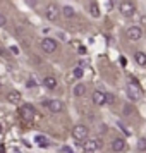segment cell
<instances>
[{
  "instance_id": "24",
  "label": "cell",
  "mask_w": 146,
  "mask_h": 153,
  "mask_svg": "<svg viewBox=\"0 0 146 153\" xmlns=\"http://www.w3.org/2000/svg\"><path fill=\"white\" fill-rule=\"evenodd\" d=\"M120 64H122V65H125V64H127V60H125L124 57H120Z\"/></svg>"
},
{
  "instance_id": "5",
  "label": "cell",
  "mask_w": 146,
  "mask_h": 153,
  "mask_svg": "<svg viewBox=\"0 0 146 153\" xmlns=\"http://www.w3.org/2000/svg\"><path fill=\"white\" fill-rule=\"evenodd\" d=\"M98 148H102V141L100 139H88V141H84V145H83L84 153H95Z\"/></svg>"
},
{
  "instance_id": "19",
  "label": "cell",
  "mask_w": 146,
  "mask_h": 153,
  "mask_svg": "<svg viewBox=\"0 0 146 153\" xmlns=\"http://www.w3.org/2000/svg\"><path fill=\"white\" fill-rule=\"evenodd\" d=\"M138 150L139 152H146V138H141L138 141Z\"/></svg>"
},
{
  "instance_id": "3",
  "label": "cell",
  "mask_w": 146,
  "mask_h": 153,
  "mask_svg": "<svg viewBox=\"0 0 146 153\" xmlns=\"http://www.w3.org/2000/svg\"><path fill=\"white\" fill-rule=\"evenodd\" d=\"M127 97H129L131 102H138L139 98L143 97V90H141V86L131 83L129 86H127Z\"/></svg>"
},
{
  "instance_id": "7",
  "label": "cell",
  "mask_w": 146,
  "mask_h": 153,
  "mask_svg": "<svg viewBox=\"0 0 146 153\" xmlns=\"http://www.w3.org/2000/svg\"><path fill=\"white\" fill-rule=\"evenodd\" d=\"M57 42L55 40H52V38H43L42 40V48H43V52H47V53H53L57 50Z\"/></svg>"
},
{
  "instance_id": "8",
  "label": "cell",
  "mask_w": 146,
  "mask_h": 153,
  "mask_svg": "<svg viewBox=\"0 0 146 153\" xmlns=\"http://www.w3.org/2000/svg\"><path fill=\"white\" fill-rule=\"evenodd\" d=\"M127 38L131 40V42H138L141 40V36H143V29L139 28V26H131V28L127 29Z\"/></svg>"
},
{
  "instance_id": "10",
  "label": "cell",
  "mask_w": 146,
  "mask_h": 153,
  "mask_svg": "<svg viewBox=\"0 0 146 153\" xmlns=\"http://www.w3.org/2000/svg\"><path fill=\"white\" fill-rule=\"evenodd\" d=\"M93 103L95 105H103V103H107V93L105 91H100V90H96V91H93Z\"/></svg>"
},
{
  "instance_id": "17",
  "label": "cell",
  "mask_w": 146,
  "mask_h": 153,
  "mask_svg": "<svg viewBox=\"0 0 146 153\" xmlns=\"http://www.w3.org/2000/svg\"><path fill=\"white\" fill-rule=\"evenodd\" d=\"M84 93H86V86H84L83 83H79V84L74 86V95H76V97H83Z\"/></svg>"
},
{
  "instance_id": "12",
  "label": "cell",
  "mask_w": 146,
  "mask_h": 153,
  "mask_svg": "<svg viewBox=\"0 0 146 153\" xmlns=\"http://www.w3.org/2000/svg\"><path fill=\"white\" fill-rule=\"evenodd\" d=\"M21 93H19V91H16V90H12V91H9V95H7V100L9 102H10V103H19V102H21Z\"/></svg>"
},
{
  "instance_id": "20",
  "label": "cell",
  "mask_w": 146,
  "mask_h": 153,
  "mask_svg": "<svg viewBox=\"0 0 146 153\" xmlns=\"http://www.w3.org/2000/svg\"><path fill=\"white\" fill-rule=\"evenodd\" d=\"M72 74H74V77H77V79H79V77H83V67H76V69L72 71Z\"/></svg>"
},
{
  "instance_id": "6",
  "label": "cell",
  "mask_w": 146,
  "mask_h": 153,
  "mask_svg": "<svg viewBox=\"0 0 146 153\" xmlns=\"http://www.w3.org/2000/svg\"><path fill=\"white\" fill-rule=\"evenodd\" d=\"M60 12H62V10L57 7L55 4H50L48 7H47V10H45V16H47L48 21H57L59 16H60Z\"/></svg>"
},
{
  "instance_id": "9",
  "label": "cell",
  "mask_w": 146,
  "mask_h": 153,
  "mask_svg": "<svg viewBox=\"0 0 146 153\" xmlns=\"http://www.w3.org/2000/svg\"><path fill=\"white\" fill-rule=\"evenodd\" d=\"M43 105H45L50 112H53V114H59V112H62V108H64L62 102H59V100H47V102H43Z\"/></svg>"
},
{
  "instance_id": "15",
  "label": "cell",
  "mask_w": 146,
  "mask_h": 153,
  "mask_svg": "<svg viewBox=\"0 0 146 153\" xmlns=\"http://www.w3.org/2000/svg\"><path fill=\"white\" fill-rule=\"evenodd\" d=\"M134 60L138 62V65H143L145 67L146 65V53L145 52H136L134 53Z\"/></svg>"
},
{
  "instance_id": "26",
  "label": "cell",
  "mask_w": 146,
  "mask_h": 153,
  "mask_svg": "<svg viewBox=\"0 0 146 153\" xmlns=\"http://www.w3.org/2000/svg\"><path fill=\"white\" fill-rule=\"evenodd\" d=\"M29 4H31V5H35V0H28Z\"/></svg>"
},
{
  "instance_id": "22",
  "label": "cell",
  "mask_w": 146,
  "mask_h": 153,
  "mask_svg": "<svg viewBox=\"0 0 146 153\" xmlns=\"http://www.w3.org/2000/svg\"><path fill=\"white\" fill-rule=\"evenodd\" d=\"M107 103H113V95L107 93Z\"/></svg>"
},
{
  "instance_id": "25",
  "label": "cell",
  "mask_w": 146,
  "mask_h": 153,
  "mask_svg": "<svg viewBox=\"0 0 146 153\" xmlns=\"http://www.w3.org/2000/svg\"><path fill=\"white\" fill-rule=\"evenodd\" d=\"M0 153H5V146L4 145H0Z\"/></svg>"
},
{
  "instance_id": "4",
  "label": "cell",
  "mask_w": 146,
  "mask_h": 153,
  "mask_svg": "<svg viewBox=\"0 0 146 153\" xmlns=\"http://www.w3.org/2000/svg\"><path fill=\"white\" fill-rule=\"evenodd\" d=\"M88 127L84 124H77L74 126V129H72V136H74V139H77V141H86V138H88Z\"/></svg>"
},
{
  "instance_id": "2",
  "label": "cell",
  "mask_w": 146,
  "mask_h": 153,
  "mask_svg": "<svg viewBox=\"0 0 146 153\" xmlns=\"http://www.w3.org/2000/svg\"><path fill=\"white\" fill-rule=\"evenodd\" d=\"M119 10H120V14L124 16V17H132L134 12H136V5L132 4L131 0H124V2H120Z\"/></svg>"
},
{
  "instance_id": "11",
  "label": "cell",
  "mask_w": 146,
  "mask_h": 153,
  "mask_svg": "<svg viewBox=\"0 0 146 153\" xmlns=\"http://www.w3.org/2000/svg\"><path fill=\"white\" fill-rule=\"evenodd\" d=\"M125 148H127V146H125V141L122 138H117V139H113V141H112V150H113V152H124Z\"/></svg>"
},
{
  "instance_id": "16",
  "label": "cell",
  "mask_w": 146,
  "mask_h": 153,
  "mask_svg": "<svg viewBox=\"0 0 146 153\" xmlns=\"http://www.w3.org/2000/svg\"><path fill=\"white\" fill-rule=\"evenodd\" d=\"M62 14H64V17L70 19V17H74V16H76V12H74V9H72V7H69V5H64Z\"/></svg>"
},
{
  "instance_id": "14",
  "label": "cell",
  "mask_w": 146,
  "mask_h": 153,
  "mask_svg": "<svg viewBox=\"0 0 146 153\" xmlns=\"http://www.w3.org/2000/svg\"><path fill=\"white\" fill-rule=\"evenodd\" d=\"M35 143L40 146V148H48V145H50L48 138H47V136H42V134H38L35 138Z\"/></svg>"
},
{
  "instance_id": "13",
  "label": "cell",
  "mask_w": 146,
  "mask_h": 153,
  "mask_svg": "<svg viewBox=\"0 0 146 153\" xmlns=\"http://www.w3.org/2000/svg\"><path fill=\"white\" fill-rule=\"evenodd\" d=\"M43 86L48 88V90H55L57 88V79L53 76H47L45 79H43Z\"/></svg>"
},
{
  "instance_id": "18",
  "label": "cell",
  "mask_w": 146,
  "mask_h": 153,
  "mask_svg": "<svg viewBox=\"0 0 146 153\" xmlns=\"http://www.w3.org/2000/svg\"><path fill=\"white\" fill-rule=\"evenodd\" d=\"M90 12L93 17H100V7H98L96 2H91L90 4Z\"/></svg>"
},
{
  "instance_id": "27",
  "label": "cell",
  "mask_w": 146,
  "mask_h": 153,
  "mask_svg": "<svg viewBox=\"0 0 146 153\" xmlns=\"http://www.w3.org/2000/svg\"><path fill=\"white\" fill-rule=\"evenodd\" d=\"M0 134H2V124H0Z\"/></svg>"
},
{
  "instance_id": "21",
  "label": "cell",
  "mask_w": 146,
  "mask_h": 153,
  "mask_svg": "<svg viewBox=\"0 0 146 153\" xmlns=\"http://www.w3.org/2000/svg\"><path fill=\"white\" fill-rule=\"evenodd\" d=\"M5 24H7V17L4 14H0V26H5Z\"/></svg>"
},
{
  "instance_id": "28",
  "label": "cell",
  "mask_w": 146,
  "mask_h": 153,
  "mask_svg": "<svg viewBox=\"0 0 146 153\" xmlns=\"http://www.w3.org/2000/svg\"><path fill=\"white\" fill-rule=\"evenodd\" d=\"M0 88H2V83H0Z\"/></svg>"
},
{
  "instance_id": "23",
  "label": "cell",
  "mask_w": 146,
  "mask_h": 153,
  "mask_svg": "<svg viewBox=\"0 0 146 153\" xmlns=\"http://www.w3.org/2000/svg\"><path fill=\"white\" fill-rule=\"evenodd\" d=\"M131 110H132L131 107H124V114H131Z\"/></svg>"
},
{
  "instance_id": "1",
  "label": "cell",
  "mask_w": 146,
  "mask_h": 153,
  "mask_svg": "<svg viewBox=\"0 0 146 153\" xmlns=\"http://www.w3.org/2000/svg\"><path fill=\"white\" fill-rule=\"evenodd\" d=\"M19 115H21L22 120H26V122H31V120L35 119V115H36L35 107H33V105H29V103H24L21 108H19Z\"/></svg>"
}]
</instances>
